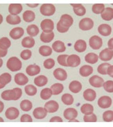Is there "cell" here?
I'll use <instances>...</instances> for the list:
<instances>
[{
  "instance_id": "obj_4",
  "label": "cell",
  "mask_w": 113,
  "mask_h": 127,
  "mask_svg": "<svg viewBox=\"0 0 113 127\" xmlns=\"http://www.w3.org/2000/svg\"><path fill=\"white\" fill-rule=\"evenodd\" d=\"M94 25V22L90 18H85L80 21L79 28L83 31H88L93 28Z\"/></svg>"
},
{
  "instance_id": "obj_35",
  "label": "cell",
  "mask_w": 113,
  "mask_h": 127,
  "mask_svg": "<svg viewBox=\"0 0 113 127\" xmlns=\"http://www.w3.org/2000/svg\"><path fill=\"white\" fill-rule=\"evenodd\" d=\"M98 58L99 57L97 54L94 53H90L87 54L85 56V59L86 63L93 64L97 63L98 61Z\"/></svg>"
},
{
  "instance_id": "obj_25",
  "label": "cell",
  "mask_w": 113,
  "mask_h": 127,
  "mask_svg": "<svg viewBox=\"0 0 113 127\" xmlns=\"http://www.w3.org/2000/svg\"><path fill=\"white\" fill-rule=\"evenodd\" d=\"M74 47L75 51L77 52L82 53L86 50L87 47L86 42L83 40H78L75 43Z\"/></svg>"
},
{
  "instance_id": "obj_3",
  "label": "cell",
  "mask_w": 113,
  "mask_h": 127,
  "mask_svg": "<svg viewBox=\"0 0 113 127\" xmlns=\"http://www.w3.org/2000/svg\"><path fill=\"white\" fill-rule=\"evenodd\" d=\"M40 11L43 16H53L55 14L56 8L53 4H43L40 8Z\"/></svg>"
},
{
  "instance_id": "obj_42",
  "label": "cell",
  "mask_w": 113,
  "mask_h": 127,
  "mask_svg": "<svg viewBox=\"0 0 113 127\" xmlns=\"http://www.w3.org/2000/svg\"><path fill=\"white\" fill-rule=\"evenodd\" d=\"M11 45V41L8 38L3 37L0 39V49L7 50Z\"/></svg>"
},
{
  "instance_id": "obj_40",
  "label": "cell",
  "mask_w": 113,
  "mask_h": 127,
  "mask_svg": "<svg viewBox=\"0 0 113 127\" xmlns=\"http://www.w3.org/2000/svg\"><path fill=\"white\" fill-rule=\"evenodd\" d=\"M51 89L53 91V95H58L62 92L64 87L61 83H56L52 85Z\"/></svg>"
},
{
  "instance_id": "obj_62",
  "label": "cell",
  "mask_w": 113,
  "mask_h": 127,
  "mask_svg": "<svg viewBox=\"0 0 113 127\" xmlns=\"http://www.w3.org/2000/svg\"><path fill=\"white\" fill-rule=\"evenodd\" d=\"M2 22H3V17L2 15L0 14V24H2Z\"/></svg>"
},
{
  "instance_id": "obj_38",
  "label": "cell",
  "mask_w": 113,
  "mask_h": 127,
  "mask_svg": "<svg viewBox=\"0 0 113 127\" xmlns=\"http://www.w3.org/2000/svg\"><path fill=\"white\" fill-rule=\"evenodd\" d=\"M81 112L85 115H89L92 114L94 111V107L90 104H85L81 108Z\"/></svg>"
},
{
  "instance_id": "obj_48",
  "label": "cell",
  "mask_w": 113,
  "mask_h": 127,
  "mask_svg": "<svg viewBox=\"0 0 113 127\" xmlns=\"http://www.w3.org/2000/svg\"><path fill=\"white\" fill-rule=\"evenodd\" d=\"M103 118L106 122H111L113 120V112L112 110L105 111L103 114Z\"/></svg>"
},
{
  "instance_id": "obj_9",
  "label": "cell",
  "mask_w": 113,
  "mask_h": 127,
  "mask_svg": "<svg viewBox=\"0 0 113 127\" xmlns=\"http://www.w3.org/2000/svg\"><path fill=\"white\" fill-rule=\"evenodd\" d=\"M67 63L68 67H76L80 64V58L76 55H70L67 57Z\"/></svg>"
},
{
  "instance_id": "obj_19",
  "label": "cell",
  "mask_w": 113,
  "mask_h": 127,
  "mask_svg": "<svg viewBox=\"0 0 113 127\" xmlns=\"http://www.w3.org/2000/svg\"><path fill=\"white\" fill-rule=\"evenodd\" d=\"M83 96L85 100L89 102H92L96 98V92L93 89H88L84 91Z\"/></svg>"
},
{
  "instance_id": "obj_56",
  "label": "cell",
  "mask_w": 113,
  "mask_h": 127,
  "mask_svg": "<svg viewBox=\"0 0 113 127\" xmlns=\"http://www.w3.org/2000/svg\"><path fill=\"white\" fill-rule=\"evenodd\" d=\"M107 74H108L110 76L113 77V65H110L108 67L107 69Z\"/></svg>"
},
{
  "instance_id": "obj_5",
  "label": "cell",
  "mask_w": 113,
  "mask_h": 127,
  "mask_svg": "<svg viewBox=\"0 0 113 127\" xmlns=\"http://www.w3.org/2000/svg\"><path fill=\"white\" fill-rule=\"evenodd\" d=\"M40 26L42 30L44 33H51L54 29V23L51 19H45L43 20L41 22Z\"/></svg>"
},
{
  "instance_id": "obj_64",
  "label": "cell",
  "mask_w": 113,
  "mask_h": 127,
  "mask_svg": "<svg viewBox=\"0 0 113 127\" xmlns=\"http://www.w3.org/2000/svg\"><path fill=\"white\" fill-rule=\"evenodd\" d=\"M0 122H4V120L0 117Z\"/></svg>"
},
{
  "instance_id": "obj_47",
  "label": "cell",
  "mask_w": 113,
  "mask_h": 127,
  "mask_svg": "<svg viewBox=\"0 0 113 127\" xmlns=\"http://www.w3.org/2000/svg\"><path fill=\"white\" fill-rule=\"evenodd\" d=\"M68 55H59L57 57V61L59 65L63 66L68 67L67 63V60Z\"/></svg>"
},
{
  "instance_id": "obj_41",
  "label": "cell",
  "mask_w": 113,
  "mask_h": 127,
  "mask_svg": "<svg viewBox=\"0 0 113 127\" xmlns=\"http://www.w3.org/2000/svg\"><path fill=\"white\" fill-rule=\"evenodd\" d=\"M53 95V91L51 88H45L42 90L40 93V96L43 100H47L49 99Z\"/></svg>"
},
{
  "instance_id": "obj_14",
  "label": "cell",
  "mask_w": 113,
  "mask_h": 127,
  "mask_svg": "<svg viewBox=\"0 0 113 127\" xmlns=\"http://www.w3.org/2000/svg\"><path fill=\"white\" fill-rule=\"evenodd\" d=\"M47 111L45 108L37 107L33 111V114L36 119L41 120L45 118L47 114Z\"/></svg>"
},
{
  "instance_id": "obj_27",
  "label": "cell",
  "mask_w": 113,
  "mask_h": 127,
  "mask_svg": "<svg viewBox=\"0 0 113 127\" xmlns=\"http://www.w3.org/2000/svg\"><path fill=\"white\" fill-rule=\"evenodd\" d=\"M101 16L106 21H110L113 18V9L111 7L105 8L104 10L101 14Z\"/></svg>"
},
{
  "instance_id": "obj_8",
  "label": "cell",
  "mask_w": 113,
  "mask_h": 127,
  "mask_svg": "<svg viewBox=\"0 0 113 127\" xmlns=\"http://www.w3.org/2000/svg\"><path fill=\"white\" fill-rule=\"evenodd\" d=\"M5 116L10 120H14L18 118L20 115V111L16 107H11L6 110Z\"/></svg>"
},
{
  "instance_id": "obj_44",
  "label": "cell",
  "mask_w": 113,
  "mask_h": 127,
  "mask_svg": "<svg viewBox=\"0 0 113 127\" xmlns=\"http://www.w3.org/2000/svg\"><path fill=\"white\" fill-rule=\"evenodd\" d=\"M25 92L29 96H33L37 94V88L33 85H28L24 88Z\"/></svg>"
},
{
  "instance_id": "obj_43",
  "label": "cell",
  "mask_w": 113,
  "mask_h": 127,
  "mask_svg": "<svg viewBox=\"0 0 113 127\" xmlns=\"http://www.w3.org/2000/svg\"><path fill=\"white\" fill-rule=\"evenodd\" d=\"M61 100L65 105H71L73 104L74 98L69 93H65L61 96Z\"/></svg>"
},
{
  "instance_id": "obj_39",
  "label": "cell",
  "mask_w": 113,
  "mask_h": 127,
  "mask_svg": "<svg viewBox=\"0 0 113 127\" xmlns=\"http://www.w3.org/2000/svg\"><path fill=\"white\" fill-rule=\"evenodd\" d=\"M21 110L24 112H28L31 110L33 104L31 101L28 100H24L21 102L20 104Z\"/></svg>"
},
{
  "instance_id": "obj_18",
  "label": "cell",
  "mask_w": 113,
  "mask_h": 127,
  "mask_svg": "<svg viewBox=\"0 0 113 127\" xmlns=\"http://www.w3.org/2000/svg\"><path fill=\"white\" fill-rule=\"evenodd\" d=\"M98 32L103 36H108L112 33V29L110 25L107 24H102L100 25L98 29Z\"/></svg>"
},
{
  "instance_id": "obj_13",
  "label": "cell",
  "mask_w": 113,
  "mask_h": 127,
  "mask_svg": "<svg viewBox=\"0 0 113 127\" xmlns=\"http://www.w3.org/2000/svg\"><path fill=\"white\" fill-rule=\"evenodd\" d=\"M14 81L18 85L24 86L28 82L29 79L24 73H19L15 75Z\"/></svg>"
},
{
  "instance_id": "obj_34",
  "label": "cell",
  "mask_w": 113,
  "mask_h": 127,
  "mask_svg": "<svg viewBox=\"0 0 113 127\" xmlns=\"http://www.w3.org/2000/svg\"><path fill=\"white\" fill-rule=\"evenodd\" d=\"M55 37L53 32L50 33H45L43 32L40 35V39L43 43H49L53 41Z\"/></svg>"
},
{
  "instance_id": "obj_17",
  "label": "cell",
  "mask_w": 113,
  "mask_h": 127,
  "mask_svg": "<svg viewBox=\"0 0 113 127\" xmlns=\"http://www.w3.org/2000/svg\"><path fill=\"white\" fill-rule=\"evenodd\" d=\"M53 75L56 79L61 81L65 80L67 78V73L65 70L61 68H57L55 69Z\"/></svg>"
},
{
  "instance_id": "obj_7",
  "label": "cell",
  "mask_w": 113,
  "mask_h": 127,
  "mask_svg": "<svg viewBox=\"0 0 113 127\" xmlns=\"http://www.w3.org/2000/svg\"><path fill=\"white\" fill-rule=\"evenodd\" d=\"M112 104V99L109 96H103L98 99V104L102 109L109 108Z\"/></svg>"
},
{
  "instance_id": "obj_2",
  "label": "cell",
  "mask_w": 113,
  "mask_h": 127,
  "mask_svg": "<svg viewBox=\"0 0 113 127\" xmlns=\"http://www.w3.org/2000/svg\"><path fill=\"white\" fill-rule=\"evenodd\" d=\"M22 62L16 57L10 58L6 63V66L8 68L13 72L20 70L22 68Z\"/></svg>"
},
{
  "instance_id": "obj_49",
  "label": "cell",
  "mask_w": 113,
  "mask_h": 127,
  "mask_svg": "<svg viewBox=\"0 0 113 127\" xmlns=\"http://www.w3.org/2000/svg\"><path fill=\"white\" fill-rule=\"evenodd\" d=\"M103 86L104 89L107 92L112 93L113 92V81L112 80H108L104 83Z\"/></svg>"
},
{
  "instance_id": "obj_50",
  "label": "cell",
  "mask_w": 113,
  "mask_h": 127,
  "mask_svg": "<svg viewBox=\"0 0 113 127\" xmlns=\"http://www.w3.org/2000/svg\"><path fill=\"white\" fill-rule=\"evenodd\" d=\"M55 62L53 59H48L44 62L43 65L44 67L47 69H51L55 66Z\"/></svg>"
},
{
  "instance_id": "obj_30",
  "label": "cell",
  "mask_w": 113,
  "mask_h": 127,
  "mask_svg": "<svg viewBox=\"0 0 113 127\" xmlns=\"http://www.w3.org/2000/svg\"><path fill=\"white\" fill-rule=\"evenodd\" d=\"M35 45V41L33 38L27 36L24 38L22 41V45L24 47L30 49Z\"/></svg>"
},
{
  "instance_id": "obj_45",
  "label": "cell",
  "mask_w": 113,
  "mask_h": 127,
  "mask_svg": "<svg viewBox=\"0 0 113 127\" xmlns=\"http://www.w3.org/2000/svg\"><path fill=\"white\" fill-rule=\"evenodd\" d=\"M111 65L108 63H103L98 66L97 68V71L100 74L107 75V69L110 65Z\"/></svg>"
},
{
  "instance_id": "obj_53",
  "label": "cell",
  "mask_w": 113,
  "mask_h": 127,
  "mask_svg": "<svg viewBox=\"0 0 113 127\" xmlns=\"http://www.w3.org/2000/svg\"><path fill=\"white\" fill-rule=\"evenodd\" d=\"M56 28L57 31L60 33H66L69 30V28H66L61 25L59 22L57 24Z\"/></svg>"
},
{
  "instance_id": "obj_21",
  "label": "cell",
  "mask_w": 113,
  "mask_h": 127,
  "mask_svg": "<svg viewBox=\"0 0 113 127\" xmlns=\"http://www.w3.org/2000/svg\"><path fill=\"white\" fill-rule=\"evenodd\" d=\"M41 71V68L39 65L31 64L28 65L26 69V72L30 76H33L38 74Z\"/></svg>"
},
{
  "instance_id": "obj_15",
  "label": "cell",
  "mask_w": 113,
  "mask_h": 127,
  "mask_svg": "<svg viewBox=\"0 0 113 127\" xmlns=\"http://www.w3.org/2000/svg\"><path fill=\"white\" fill-rule=\"evenodd\" d=\"M45 108L48 112L54 113L58 110L59 105L56 101L53 100H50L45 103Z\"/></svg>"
},
{
  "instance_id": "obj_37",
  "label": "cell",
  "mask_w": 113,
  "mask_h": 127,
  "mask_svg": "<svg viewBox=\"0 0 113 127\" xmlns=\"http://www.w3.org/2000/svg\"><path fill=\"white\" fill-rule=\"evenodd\" d=\"M39 53L43 57H48L51 55L53 50L49 46L43 45L39 48Z\"/></svg>"
},
{
  "instance_id": "obj_12",
  "label": "cell",
  "mask_w": 113,
  "mask_h": 127,
  "mask_svg": "<svg viewBox=\"0 0 113 127\" xmlns=\"http://www.w3.org/2000/svg\"><path fill=\"white\" fill-rule=\"evenodd\" d=\"M89 82L93 87L100 88L103 86L104 80L98 75H94L89 79Z\"/></svg>"
},
{
  "instance_id": "obj_11",
  "label": "cell",
  "mask_w": 113,
  "mask_h": 127,
  "mask_svg": "<svg viewBox=\"0 0 113 127\" xmlns=\"http://www.w3.org/2000/svg\"><path fill=\"white\" fill-rule=\"evenodd\" d=\"M59 22L63 26L69 28L73 24V19L70 15L64 14L61 16Z\"/></svg>"
},
{
  "instance_id": "obj_10",
  "label": "cell",
  "mask_w": 113,
  "mask_h": 127,
  "mask_svg": "<svg viewBox=\"0 0 113 127\" xmlns=\"http://www.w3.org/2000/svg\"><path fill=\"white\" fill-rule=\"evenodd\" d=\"M113 57L112 50L106 48L103 50L99 54V57L103 61H108L112 59Z\"/></svg>"
},
{
  "instance_id": "obj_52",
  "label": "cell",
  "mask_w": 113,
  "mask_h": 127,
  "mask_svg": "<svg viewBox=\"0 0 113 127\" xmlns=\"http://www.w3.org/2000/svg\"><path fill=\"white\" fill-rule=\"evenodd\" d=\"M85 122H96L97 120L96 115L94 113L90 115H85L83 117Z\"/></svg>"
},
{
  "instance_id": "obj_58",
  "label": "cell",
  "mask_w": 113,
  "mask_h": 127,
  "mask_svg": "<svg viewBox=\"0 0 113 127\" xmlns=\"http://www.w3.org/2000/svg\"><path fill=\"white\" fill-rule=\"evenodd\" d=\"M8 50H3L0 49V58L4 57L7 55Z\"/></svg>"
},
{
  "instance_id": "obj_16",
  "label": "cell",
  "mask_w": 113,
  "mask_h": 127,
  "mask_svg": "<svg viewBox=\"0 0 113 127\" xmlns=\"http://www.w3.org/2000/svg\"><path fill=\"white\" fill-rule=\"evenodd\" d=\"M24 33L23 28L21 27H16L11 30L10 32V36L14 40H17L22 37Z\"/></svg>"
},
{
  "instance_id": "obj_23",
  "label": "cell",
  "mask_w": 113,
  "mask_h": 127,
  "mask_svg": "<svg viewBox=\"0 0 113 127\" xmlns=\"http://www.w3.org/2000/svg\"><path fill=\"white\" fill-rule=\"evenodd\" d=\"M11 80L12 76L8 73H4L0 75V89L10 82Z\"/></svg>"
},
{
  "instance_id": "obj_33",
  "label": "cell",
  "mask_w": 113,
  "mask_h": 127,
  "mask_svg": "<svg viewBox=\"0 0 113 127\" xmlns=\"http://www.w3.org/2000/svg\"><path fill=\"white\" fill-rule=\"evenodd\" d=\"M6 21L8 24L11 25H17L21 22L20 17L18 15H12L9 14L6 18Z\"/></svg>"
},
{
  "instance_id": "obj_22",
  "label": "cell",
  "mask_w": 113,
  "mask_h": 127,
  "mask_svg": "<svg viewBox=\"0 0 113 127\" xmlns=\"http://www.w3.org/2000/svg\"><path fill=\"white\" fill-rule=\"evenodd\" d=\"M23 6L20 4H10L8 7L9 13L12 15H17L21 13Z\"/></svg>"
},
{
  "instance_id": "obj_28",
  "label": "cell",
  "mask_w": 113,
  "mask_h": 127,
  "mask_svg": "<svg viewBox=\"0 0 113 127\" xmlns=\"http://www.w3.org/2000/svg\"><path fill=\"white\" fill-rule=\"evenodd\" d=\"M52 48L54 51L57 53H62L66 50L64 43L59 40L55 41L52 45Z\"/></svg>"
},
{
  "instance_id": "obj_60",
  "label": "cell",
  "mask_w": 113,
  "mask_h": 127,
  "mask_svg": "<svg viewBox=\"0 0 113 127\" xmlns=\"http://www.w3.org/2000/svg\"><path fill=\"white\" fill-rule=\"evenodd\" d=\"M4 108V104L3 102L0 100V113L3 111Z\"/></svg>"
},
{
  "instance_id": "obj_31",
  "label": "cell",
  "mask_w": 113,
  "mask_h": 127,
  "mask_svg": "<svg viewBox=\"0 0 113 127\" xmlns=\"http://www.w3.org/2000/svg\"><path fill=\"white\" fill-rule=\"evenodd\" d=\"M48 82L47 77L44 75H40L36 77L34 79V82L37 86L43 87L47 84Z\"/></svg>"
},
{
  "instance_id": "obj_63",
  "label": "cell",
  "mask_w": 113,
  "mask_h": 127,
  "mask_svg": "<svg viewBox=\"0 0 113 127\" xmlns=\"http://www.w3.org/2000/svg\"><path fill=\"white\" fill-rule=\"evenodd\" d=\"M2 65H3V61L2 59L0 58V68L2 66Z\"/></svg>"
},
{
  "instance_id": "obj_51",
  "label": "cell",
  "mask_w": 113,
  "mask_h": 127,
  "mask_svg": "<svg viewBox=\"0 0 113 127\" xmlns=\"http://www.w3.org/2000/svg\"><path fill=\"white\" fill-rule=\"evenodd\" d=\"M32 52L29 49L24 50L20 53V57L24 61H27L31 58Z\"/></svg>"
},
{
  "instance_id": "obj_1",
  "label": "cell",
  "mask_w": 113,
  "mask_h": 127,
  "mask_svg": "<svg viewBox=\"0 0 113 127\" xmlns=\"http://www.w3.org/2000/svg\"><path fill=\"white\" fill-rule=\"evenodd\" d=\"M22 95V89L16 87L12 89L7 90L1 93V96L4 100H19Z\"/></svg>"
},
{
  "instance_id": "obj_59",
  "label": "cell",
  "mask_w": 113,
  "mask_h": 127,
  "mask_svg": "<svg viewBox=\"0 0 113 127\" xmlns=\"http://www.w3.org/2000/svg\"><path fill=\"white\" fill-rule=\"evenodd\" d=\"M26 5L30 8H35L39 6V4H27Z\"/></svg>"
},
{
  "instance_id": "obj_54",
  "label": "cell",
  "mask_w": 113,
  "mask_h": 127,
  "mask_svg": "<svg viewBox=\"0 0 113 127\" xmlns=\"http://www.w3.org/2000/svg\"><path fill=\"white\" fill-rule=\"evenodd\" d=\"M21 122H32L33 119L30 115L28 114H23L20 118Z\"/></svg>"
},
{
  "instance_id": "obj_46",
  "label": "cell",
  "mask_w": 113,
  "mask_h": 127,
  "mask_svg": "<svg viewBox=\"0 0 113 127\" xmlns=\"http://www.w3.org/2000/svg\"><path fill=\"white\" fill-rule=\"evenodd\" d=\"M105 9V5L103 4H94L92 6V11L94 14H100Z\"/></svg>"
},
{
  "instance_id": "obj_36",
  "label": "cell",
  "mask_w": 113,
  "mask_h": 127,
  "mask_svg": "<svg viewBox=\"0 0 113 127\" xmlns=\"http://www.w3.org/2000/svg\"><path fill=\"white\" fill-rule=\"evenodd\" d=\"M26 30L28 34L31 37L37 36L39 32V28L35 24H31L28 26Z\"/></svg>"
},
{
  "instance_id": "obj_55",
  "label": "cell",
  "mask_w": 113,
  "mask_h": 127,
  "mask_svg": "<svg viewBox=\"0 0 113 127\" xmlns=\"http://www.w3.org/2000/svg\"><path fill=\"white\" fill-rule=\"evenodd\" d=\"M50 122H63V120L59 116H54L50 119Z\"/></svg>"
},
{
  "instance_id": "obj_6",
  "label": "cell",
  "mask_w": 113,
  "mask_h": 127,
  "mask_svg": "<svg viewBox=\"0 0 113 127\" xmlns=\"http://www.w3.org/2000/svg\"><path fill=\"white\" fill-rule=\"evenodd\" d=\"M89 45L94 50H98L102 47V39L98 36L94 35L89 39Z\"/></svg>"
},
{
  "instance_id": "obj_32",
  "label": "cell",
  "mask_w": 113,
  "mask_h": 127,
  "mask_svg": "<svg viewBox=\"0 0 113 127\" xmlns=\"http://www.w3.org/2000/svg\"><path fill=\"white\" fill-rule=\"evenodd\" d=\"M23 18L24 21L28 23L33 22L35 18V12L30 10H26L23 13Z\"/></svg>"
},
{
  "instance_id": "obj_29",
  "label": "cell",
  "mask_w": 113,
  "mask_h": 127,
  "mask_svg": "<svg viewBox=\"0 0 113 127\" xmlns=\"http://www.w3.org/2000/svg\"><path fill=\"white\" fill-rule=\"evenodd\" d=\"M93 72V69L90 65H85L81 67L79 69V73L83 77H86L92 74Z\"/></svg>"
},
{
  "instance_id": "obj_26",
  "label": "cell",
  "mask_w": 113,
  "mask_h": 127,
  "mask_svg": "<svg viewBox=\"0 0 113 127\" xmlns=\"http://www.w3.org/2000/svg\"><path fill=\"white\" fill-rule=\"evenodd\" d=\"M69 89L71 92L74 93H77L81 90L82 85L79 81L74 80L71 81L69 85Z\"/></svg>"
},
{
  "instance_id": "obj_20",
  "label": "cell",
  "mask_w": 113,
  "mask_h": 127,
  "mask_svg": "<svg viewBox=\"0 0 113 127\" xmlns=\"http://www.w3.org/2000/svg\"><path fill=\"white\" fill-rule=\"evenodd\" d=\"M78 115L77 110L74 108H69L65 109L63 112V116L67 120L75 118Z\"/></svg>"
},
{
  "instance_id": "obj_61",
  "label": "cell",
  "mask_w": 113,
  "mask_h": 127,
  "mask_svg": "<svg viewBox=\"0 0 113 127\" xmlns=\"http://www.w3.org/2000/svg\"><path fill=\"white\" fill-rule=\"evenodd\" d=\"M69 122H79V121L77 120H76L75 118H73V119L69 120Z\"/></svg>"
},
{
  "instance_id": "obj_24",
  "label": "cell",
  "mask_w": 113,
  "mask_h": 127,
  "mask_svg": "<svg viewBox=\"0 0 113 127\" xmlns=\"http://www.w3.org/2000/svg\"><path fill=\"white\" fill-rule=\"evenodd\" d=\"M73 8V11L77 16H82L85 15L86 10L85 7L81 4H71Z\"/></svg>"
},
{
  "instance_id": "obj_57",
  "label": "cell",
  "mask_w": 113,
  "mask_h": 127,
  "mask_svg": "<svg viewBox=\"0 0 113 127\" xmlns=\"http://www.w3.org/2000/svg\"><path fill=\"white\" fill-rule=\"evenodd\" d=\"M113 38H112L110 39L109 40L108 43V49H110L112 50L113 49Z\"/></svg>"
}]
</instances>
